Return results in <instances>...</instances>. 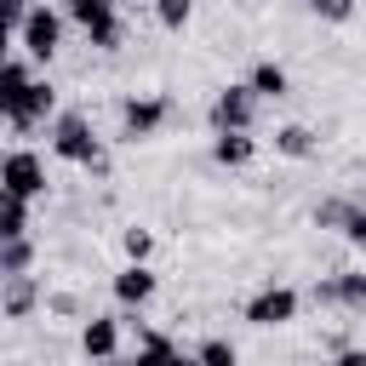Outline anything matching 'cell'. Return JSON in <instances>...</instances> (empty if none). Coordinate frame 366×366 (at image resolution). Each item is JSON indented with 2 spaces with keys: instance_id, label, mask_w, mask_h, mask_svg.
I'll return each mask as SVG.
<instances>
[{
  "instance_id": "obj_1",
  "label": "cell",
  "mask_w": 366,
  "mask_h": 366,
  "mask_svg": "<svg viewBox=\"0 0 366 366\" xmlns=\"http://www.w3.org/2000/svg\"><path fill=\"white\" fill-rule=\"evenodd\" d=\"M46 137H51L57 160H69V166H80L92 177H109V154H103V137H97V126H92L86 109H57L46 120Z\"/></svg>"
},
{
  "instance_id": "obj_2",
  "label": "cell",
  "mask_w": 366,
  "mask_h": 366,
  "mask_svg": "<svg viewBox=\"0 0 366 366\" xmlns=\"http://www.w3.org/2000/svg\"><path fill=\"white\" fill-rule=\"evenodd\" d=\"M80 34H86V46L92 51H120V40H126V23H120V11H114V0H63L57 6Z\"/></svg>"
},
{
  "instance_id": "obj_3",
  "label": "cell",
  "mask_w": 366,
  "mask_h": 366,
  "mask_svg": "<svg viewBox=\"0 0 366 366\" xmlns=\"http://www.w3.org/2000/svg\"><path fill=\"white\" fill-rule=\"evenodd\" d=\"M177 114V103L166 92H137V97H120V143H149L166 132V120Z\"/></svg>"
},
{
  "instance_id": "obj_4",
  "label": "cell",
  "mask_w": 366,
  "mask_h": 366,
  "mask_svg": "<svg viewBox=\"0 0 366 366\" xmlns=\"http://www.w3.org/2000/svg\"><path fill=\"white\" fill-rule=\"evenodd\" d=\"M63 29H69V17H63L57 6L34 0V6H29V17H23V29H17L23 57H29V63H51V57L63 51Z\"/></svg>"
},
{
  "instance_id": "obj_5",
  "label": "cell",
  "mask_w": 366,
  "mask_h": 366,
  "mask_svg": "<svg viewBox=\"0 0 366 366\" xmlns=\"http://www.w3.org/2000/svg\"><path fill=\"white\" fill-rule=\"evenodd\" d=\"M206 126H212V132H252V126H257V97H252V86H246V80L217 86L212 103H206Z\"/></svg>"
},
{
  "instance_id": "obj_6",
  "label": "cell",
  "mask_w": 366,
  "mask_h": 366,
  "mask_svg": "<svg viewBox=\"0 0 366 366\" xmlns=\"http://www.w3.org/2000/svg\"><path fill=\"white\" fill-rule=\"evenodd\" d=\"M297 309H303V297H297V286H280V280H269L263 292H252L246 297V326H257V332H280V326H292L297 320Z\"/></svg>"
},
{
  "instance_id": "obj_7",
  "label": "cell",
  "mask_w": 366,
  "mask_h": 366,
  "mask_svg": "<svg viewBox=\"0 0 366 366\" xmlns=\"http://www.w3.org/2000/svg\"><path fill=\"white\" fill-rule=\"evenodd\" d=\"M0 189L34 206V200L51 189V183H46V160H40L34 149H6V160H0Z\"/></svg>"
},
{
  "instance_id": "obj_8",
  "label": "cell",
  "mask_w": 366,
  "mask_h": 366,
  "mask_svg": "<svg viewBox=\"0 0 366 366\" xmlns=\"http://www.w3.org/2000/svg\"><path fill=\"white\" fill-rule=\"evenodd\" d=\"M51 114H57V86H51V80H40V74H34V80H29V92H23V103H17V114H11V120H6V126H11V132H23V137H29V132H40V126H46V120H51Z\"/></svg>"
},
{
  "instance_id": "obj_9",
  "label": "cell",
  "mask_w": 366,
  "mask_h": 366,
  "mask_svg": "<svg viewBox=\"0 0 366 366\" xmlns=\"http://www.w3.org/2000/svg\"><path fill=\"white\" fill-rule=\"evenodd\" d=\"M40 303H46V286H40V274H34V269H29V274H6V280H0V320H29Z\"/></svg>"
},
{
  "instance_id": "obj_10",
  "label": "cell",
  "mask_w": 366,
  "mask_h": 366,
  "mask_svg": "<svg viewBox=\"0 0 366 366\" xmlns=\"http://www.w3.org/2000/svg\"><path fill=\"white\" fill-rule=\"evenodd\" d=\"M120 337H126L120 315H86V320H80V355H86V360L120 355Z\"/></svg>"
},
{
  "instance_id": "obj_11",
  "label": "cell",
  "mask_w": 366,
  "mask_h": 366,
  "mask_svg": "<svg viewBox=\"0 0 366 366\" xmlns=\"http://www.w3.org/2000/svg\"><path fill=\"white\" fill-rule=\"evenodd\" d=\"M109 286H114V303H120V309H143V303L160 292V274H154L149 263H126Z\"/></svg>"
},
{
  "instance_id": "obj_12",
  "label": "cell",
  "mask_w": 366,
  "mask_h": 366,
  "mask_svg": "<svg viewBox=\"0 0 366 366\" xmlns=\"http://www.w3.org/2000/svg\"><path fill=\"white\" fill-rule=\"evenodd\" d=\"M246 86H252V97L263 103H280V97H292V74H286V63H274V57H257L252 63V74H246Z\"/></svg>"
},
{
  "instance_id": "obj_13",
  "label": "cell",
  "mask_w": 366,
  "mask_h": 366,
  "mask_svg": "<svg viewBox=\"0 0 366 366\" xmlns=\"http://www.w3.org/2000/svg\"><path fill=\"white\" fill-rule=\"evenodd\" d=\"M269 143H274V154H280V160H315V154H320V137H315L303 120L274 126V137H269Z\"/></svg>"
},
{
  "instance_id": "obj_14",
  "label": "cell",
  "mask_w": 366,
  "mask_h": 366,
  "mask_svg": "<svg viewBox=\"0 0 366 366\" xmlns=\"http://www.w3.org/2000/svg\"><path fill=\"white\" fill-rule=\"evenodd\" d=\"M212 160L217 166H252L257 160V137L252 132H212Z\"/></svg>"
},
{
  "instance_id": "obj_15",
  "label": "cell",
  "mask_w": 366,
  "mask_h": 366,
  "mask_svg": "<svg viewBox=\"0 0 366 366\" xmlns=\"http://www.w3.org/2000/svg\"><path fill=\"white\" fill-rule=\"evenodd\" d=\"M29 80H34V69L29 63H0V120H11L17 114V103H23V92H29Z\"/></svg>"
},
{
  "instance_id": "obj_16",
  "label": "cell",
  "mask_w": 366,
  "mask_h": 366,
  "mask_svg": "<svg viewBox=\"0 0 366 366\" xmlns=\"http://www.w3.org/2000/svg\"><path fill=\"white\" fill-rule=\"evenodd\" d=\"M34 257H40V246H34L29 234L0 240V274H29V269H34Z\"/></svg>"
},
{
  "instance_id": "obj_17",
  "label": "cell",
  "mask_w": 366,
  "mask_h": 366,
  "mask_svg": "<svg viewBox=\"0 0 366 366\" xmlns=\"http://www.w3.org/2000/svg\"><path fill=\"white\" fill-rule=\"evenodd\" d=\"M332 234H343L349 246H366V200L343 194V212H337V229Z\"/></svg>"
},
{
  "instance_id": "obj_18",
  "label": "cell",
  "mask_w": 366,
  "mask_h": 366,
  "mask_svg": "<svg viewBox=\"0 0 366 366\" xmlns=\"http://www.w3.org/2000/svg\"><path fill=\"white\" fill-rule=\"evenodd\" d=\"M189 355H194V366H240V349H234L229 337H217V332H212V337H200Z\"/></svg>"
},
{
  "instance_id": "obj_19",
  "label": "cell",
  "mask_w": 366,
  "mask_h": 366,
  "mask_svg": "<svg viewBox=\"0 0 366 366\" xmlns=\"http://www.w3.org/2000/svg\"><path fill=\"white\" fill-rule=\"evenodd\" d=\"M17 234H29V200L0 189V240H17Z\"/></svg>"
},
{
  "instance_id": "obj_20",
  "label": "cell",
  "mask_w": 366,
  "mask_h": 366,
  "mask_svg": "<svg viewBox=\"0 0 366 366\" xmlns=\"http://www.w3.org/2000/svg\"><path fill=\"white\" fill-rule=\"evenodd\" d=\"M120 252H126V263H149V252H154V229L126 223V229H120Z\"/></svg>"
},
{
  "instance_id": "obj_21",
  "label": "cell",
  "mask_w": 366,
  "mask_h": 366,
  "mask_svg": "<svg viewBox=\"0 0 366 366\" xmlns=\"http://www.w3.org/2000/svg\"><path fill=\"white\" fill-rule=\"evenodd\" d=\"M189 17H194V0H154V23H160V29L183 34V29H189Z\"/></svg>"
},
{
  "instance_id": "obj_22",
  "label": "cell",
  "mask_w": 366,
  "mask_h": 366,
  "mask_svg": "<svg viewBox=\"0 0 366 366\" xmlns=\"http://www.w3.org/2000/svg\"><path fill=\"white\" fill-rule=\"evenodd\" d=\"M309 11L320 17V23H332V29H343V23H355V0H309Z\"/></svg>"
},
{
  "instance_id": "obj_23",
  "label": "cell",
  "mask_w": 366,
  "mask_h": 366,
  "mask_svg": "<svg viewBox=\"0 0 366 366\" xmlns=\"http://www.w3.org/2000/svg\"><path fill=\"white\" fill-rule=\"evenodd\" d=\"M29 6H34V0H0V29H6V34H17V29H23V17H29Z\"/></svg>"
},
{
  "instance_id": "obj_24",
  "label": "cell",
  "mask_w": 366,
  "mask_h": 366,
  "mask_svg": "<svg viewBox=\"0 0 366 366\" xmlns=\"http://www.w3.org/2000/svg\"><path fill=\"white\" fill-rule=\"evenodd\" d=\"M46 309L51 315H80V297L74 292H46Z\"/></svg>"
},
{
  "instance_id": "obj_25",
  "label": "cell",
  "mask_w": 366,
  "mask_h": 366,
  "mask_svg": "<svg viewBox=\"0 0 366 366\" xmlns=\"http://www.w3.org/2000/svg\"><path fill=\"white\" fill-rule=\"evenodd\" d=\"M332 366H366V349H360V343H343V349L332 355Z\"/></svg>"
},
{
  "instance_id": "obj_26",
  "label": "cell",
  "mask_w": 366,
  "mask_h": 366,
  "mask_svg": "<svg viewBox=\"0 0 366 366\" xmlns=\"http://www.w3.org/2000/svg\"><path fill=\"white\" fill-rule=\"evenodd\" d=\"M160 366H194V355H183V349H172V355H166Z\"/></svg>"
},
{
  "instance_id": "obj_27",
  "label": "cell",
  "mask_w": 366,
  "mask_h": 366,
  "mask_svg": "<svg viewBox=\"0 0 366 366\" xmlns=\"http://www.w3.org/2000/svg\"><path fill=\"white\" fill-rule=\"evenodd\" d=\"M11 40H17V34H6V29H0V63H11Z\"/></svg>"
},
{
  "instance_id": "obj_28",
  "label": "cell",
  "mask_w": 366,
  "mask_h": 366,
  "mask_svg": "<svg viewBox=\"0 0 366 366\" xmlns=\"http://www.w3.org/2000/svg\"><path fill=\"white\" fill-rule=\"evenodd\" d=\"M92 366H126V355H109V360H92Z\"/></svg>"
},
{
  "instance_id": "obj_29",
  "label": "cell",
  "mask_w": 366,
  "mask_h": 366,
  "mask_svg": "<svg viewBox=\"0 0 366 366\" xmlns=\"http://www.w3.org/2000/svg\"><path fill=\"white\" fill-rule=\"evenodd\" d=\"M0 160H6V143H0Z\"/></svg>"
},
{
  "instance_id": "obj_30",
  "label": "cell",
  "mask_w": 366,
  "mask_h": 366,
  "mask_svg": "<svg viewBox=\"0 0 366 366\" xmlns=\"http://www.w3.org/2000/svg\"><path fill=\"white\" fill-rule=\"evenodd\" d=\"M0 280H6V274H0Z\"/></svg>"
},
{
  "instance_id": "obj_31",
  "label": "cell",
  "mask_w": 366,
  "mask_h": 366,
  "mask_svg": "<svg viewBox=\"0 0 366 366\" xmlns=\"http://www.w3.org/2000/svg\"><path fill=\"white\" fill-rule=\"evenodd\" d=\"M303 6H309V0H303Z\"/></svg>"
}]
</instances>
